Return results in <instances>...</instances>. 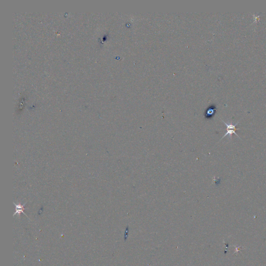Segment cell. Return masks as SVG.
<instances>
[{"mask_svg": "<svg viewBox=\"0 0 266 266\" xmlns=\"http://www.w3.org/2000/svg\"><path fill=\"white\" fill-rule=\"evenodd\" d=\"M222 121L223 122V123L225 124V125L227 126V133H226L223 137L221 138L220 141H221V139H223L224 137L228 136V135L230 136V138L231 139V138H232V135L233 134L236 135V136L239 137L240 139H241L236 133V130L240 129V128H236V126L239 124V121L235 125H233V124L227 123L226 122H225L223 120H222Z\"/></svg>", "mask_w": 266, "mask_h": 266, "instance_id": "obj_1", "label": "cell"}, {"mask_svg": "<svg viewBox=\"0 0 266 266\" xmlns=\"http://www.w3.org/2000/svg\"><path fill=\"white\" fill-rule=\"evenodd\" d=\"M14 204H15V206H16V212L14 214V216L16 215H18V216L20 217V215H21V213H23V214L27 216L26 214L24 212V210H25V208H24V206L26 204V203H24V204L23 205L21 204H15V203H14Z\"/></svg>", "mask_w": 266, "mask_h": 266, "instance_id": "obj_2", "label": "cell"}, {"mask_svg": "<svg viewBox=\"0 0 266 266\" xmlns=\"http://www.w3.org/2000/svg\"><path fill=\"white\" fill-rule=\"evenodd\" d=\"M216 108L215 107H211L209 108L208 110L206 111L205 114V117L206 119L210 120L212 118L215 113Z\"/></svg>", "mask_w": 266, "mask_h": 266, "instance_id": "obj_3", "label": "cell"}]
</instances>
